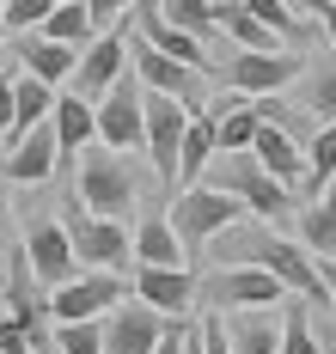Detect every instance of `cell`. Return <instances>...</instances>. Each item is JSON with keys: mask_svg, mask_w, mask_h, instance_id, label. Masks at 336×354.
Listing matches in <instances>:
<instances>
[{"mask_svg": "<svg viewBox=\"0 0 336 354\" xmlns=\"http://www.w3.org/2000/svg\"><path fill=\"white\" fill-rule=\"evenodd\" d=\"M202 177H208V189L232 196L239 208H245V214H257V220H294V214H299L294 189H281V183L263 171L251 153H214Z\"/></svg>", "mask_w": 336, "mask_h": 354, "instance_id": "cell-1", "label": "cell"}, {"mask_svg": "<svg viewBox=\"0 0 336 354\" xmlns=\"http://www.w3.org/2000/svg\"><path fill=\"white\" fill-rule=\"evenodd\" d=\"M62 232H68V245H74V263L98 269V275H116V269L129 263V226H122V220L86 214V208H80V196L62 202Z\"/></svg>", "mask_w": 336, "mask_h": 354, "instance_id": "cell-2", "label": "cell"}, {"mask_svg": "<svg viewBox=\"0 0 336 354\" xmlns=\"http://www.w3.org/2000/svg\"><path fill=\"white\" fill-rule=\"evenodd\" d=\"M239 202L232 196H221V189H208V183H196V189H184L178 202H171V232H178V245H184V257H196V250L214 245V232H226V226H239Z\"/></svg>", "mask_w": 336, "mask_h": 354, "instance_id": "cell-3", "label": "cell"}, {"mask_svg": "<svg viewBox=\"0 0 336 354\" xmlns=\"http://www.w3.org/2000/svg\"><path fill=\"white\" fill-rule=\"evenodd\" d=\"M299 68H306L299 49H269V55H257V49H232V55L221 62V86L239 92V98H275L281 86L299 80Z\"/></svg>", "mask_w": 336, "mask_h": 354, "instance_id": "cell-4", "label": "cell"}, {"mask_svg": "<svg viewBox=\"0 0 336 354\" xmlns=\"http://www.w3.org/2000/svg\"><path fill=\"white\" fill-rule=\"evenodd\" d=\"M80 208L98 214V220H129V208H135V171H129V159H116L111 147L86 153L80 159Z\"/></svg>", "mask_w": 336, "mask_h": 354, "instance_id": "cell-5", "label": "cell"}, {"mask_svg": "<svg viewBox=\"0 0 336 354\" xmlns=\"http://www.w3.org/2000/svg\"><path fill=\"white\" fill-rule=\"evenodd\" d=\"M288 299V287L263 269H214L208 287H196V306L208 312H275Z\"/></svg>", "mask_w": 336, "mask_h": 354, "instance_id": "cell-6", "label": "cell"}, {"mask_svg": "<svg viewBox=\"0 0 336 354\" xmlns=\"http://www.w3.org/2000/svg\"><path fill=\"white\" fill-rule=\"evenodd\" d=\"M92 141H104L111 153H141V80L122 68L111 80V92L92 104Z\"/></svg>", "mask_w": 336, "mask_h": 354, "instance_id": "cell-7", "label": "cell"}, {"mask_svg": "<svg viewBox=\"0 0 336 354\" xmlns=\"http://www.w3.org/2000/svg\"><path fill=\"white\" fill-rule=\"evenodd\" d=\"M129 62H135V80H141V92H159V98H171V104H184V110H196V104H208V73H196V68H184V62H171V55H159V49H147L141 37L129 31Z\"/></svg>", "mask_w": 336, "mask_h": 354, "instance_id": "cell-8", "label": "cell"}, {"mask_svg": "<svg viewBox=\"0 0 336 354\" xmlns=\"http://www.w3.org/2000/svg\"><path fill=\"white\" fill-rule=\"evenodd\" d=\"M116 299H122V275H98V269H86L74 281H62L49 299H43V312L49 324H86V318H104Z\"/></svg>", "mask_w": 336, "mask_h": 354, "instance_id": "cell-9", "label": "cell"}, {"mask_svg": "<svg viewBox=\"0 0 336 354\" xmlns=\"http://www.w3.org/2000/svg\"><path fill=\"white\" fill-rule=\"evenodd\" d=\"M129 68V25H116V31L104 37H92L86 49H80V62H74V98H86V104H98L104 92H111V80Z\"/></svg>", "mask_w": 336, "mask_h": 354, "instance_id": "cell-10", "label": "cell"}, {"mask_svg": "<svg viewBox=\"0 0 336 354\" xmlns=\"http://www.w3.org/2000/svg\"><path fill=\"white\" fill-rule=\"evenodd\" d=\"M25 269H31V281H43L49 293L80 275L74 245H68L62 220H31V226H25Z\"/></svg>", "mask_w": 336, "mask_h": 354, "instance_id": "cell-11", "label": "cell"}, {"mask_svg": "<svg viewBox=\"0 0 336 354\" xmlns=\"http://www.w3.org/2000/svg\"><path fill=\"white\" fill-rule=\"evenodd\" d=\"M129 12H135V37H141L147 49H159V55H171V62H184V68H196V73H214V55H208L196 37H184L178 25H165L159 0H129Z\"/></svg>", "mask_w": 336, "mask_h": 354, "instance_id": "cell-12", "label": "cell"}, {"mask_svg": "<svg viewBox=\"0 0 336 354\" xmlns=\"http://www.w3.org/2000/svg\"><path fill=\"white\" fill-rule=\"evenodd\" d=\"M159 330H165L159 312H147L141 299H116L104 312V348L98 354H147L159 342Z\"/></svg>", "mask_w": 336, "mask_h": 354, "instance_id": "cell-13", "label": "cell"}, {"mask_svg": "<svg viewBox=\"0 0 336 354\" xmlns=\"http://www.w3.org/2000/svg\"><path fill=\"white\" fill-rule=\"evenodd\" d=\"M135 299L159 318H184L196 306V275L189 269H135Z\"/></svg>", "mask_w": 336, "mask_h": 354, "instance_id": "cell-14", "label": "cell"}, {"mask_svg": "<svg viewBox=\"0 0 336 354\" xmlns=\"http://www.w3.org/2000/svg\"><path fill=\"white\" fill-rule=\"evenodd\" d=\"M55 135H49V122H37L31 135H19V141L0 153V165H6V177L12 183H25V189H37V183H49V171H55Z\"/></svg>", "mask_w": 336, "mask_h": 354, "instance_id": "cell-15", "label": "cell"}, {"mask_svg": "<svg viewBox=\"0 0 336 354\" xmlns=\"http://www.w3.org/2000/svg\"><path fill=\"white\" fill-rule=\"evenodd\" d=\"M245 153H251V159H257L263 171L281 183V189H299V177H306V147L288 141L275 122H257V135H251V147H245Z\"/></svg>", "mask_w": 336, "mask_h": 354, "instance_id": "cell-16", "label": "cell"}, {"mask_svg": "<svg viewBox=\"0 0 336 354\" xmlns=\"http://www.w3.org/2000/svg\"><path fill=\"white\" fill-rule=\"evenodd\" d=\"M288 104L312 122V129H324V122H336V62H306L294 80V98Z\"/></svg>", "mask_w": 336, "mask_h": 354, "instance_id": "cell-17", "label": "cell"}, {"mask_svg": "<svg viewBox=\"0 0 336 354\" xmlns=\"http://www.w3.org/2000/svg\"><path fill=\"white\" fill-rule=\"evenodd\" d=\"M129 257L141 263V269H189L184 245H178V232L165 226V214H147L135 232H129Z\"/></svg>", "mask_w": 336, "mask_h": 354, "instance_id": "cell-18", "label": "cell"}, {"mask_svg": "<svg viewBox=\"0 0 336 354\" xmlns=\"http://www.w3.org/2000/svg\"><path fill=\"white\" fill-rule=\"evenodd\" d=\"M80 49H68V43H49L43 31H25L19 37V73H31V80H43V86H62L68 73H74Z\"/></svg>", "mask_w": 336, "mask_h": 354, "instance_id": "cell-19", "label": "cell"}, {"mask_svg": "<svg viewBox=\"0 0 336 354\" xmlns=\"http://www.w3.org/2000/svg\"><path fill=\"white\" fill-rule=\"evenodd\" d=\"M49 104H55V86H43L31 73H12V129H6V147L19 135H31L37 122H49Z\"/></svg>", "mask_w": 336, "mask_h": 354, "instance_id": "cell-20", "label": "cell"}, {"mask_svg": "<svg viewBox=\"0 0 336 354\" xmlns=\"http://www.w3.org/2000/svg\"><path fill=\"white\" fill-rule=\"evenodd\" d=\"M49 135H55V153H80V147H92V104L86 98H55L49 104Z\"/></svg>", "mask_w": 336, "mask_h": 354, "instance_id": "cell-21", "label": "cell"}, {"mask_svg": "<svg viewBox=\"0 0 336 354\" xmlns=\"http://www.w3.org/2000/svg\"><path fill=\"white\" fill-rule=\"evenodd\" d=\"M275 336H281V312H232L226 324L232 354H275Z\"/></svg>", "mask_w": 336, "mask_h": 354, "instance_id": "cell-22", "label": "cell"}, {"mask_svg": "<svg viewBox=\"0 0 336 354\" xmlns=\"http://www.w3.org/2000/svg\"><path fill=\"white\" fill-rule=\"evenodd\" d=\"M214 153H221V147H214V122H208V116H189L184 141H178V183H202V171H208Z\"/></svg>", "mask_w": 336, "mask_h": 354, "instance_id": "cell-23", "label": "cell"}, {"mask_svg": "<svg viewBox=\"0 0 336 354\" xmlns=\"http://www.w3.org/2000/svg\"><path fill=\"white\" fill-rule=\"evenodd\" d=\"M208 122H214V147H221V153H245L251 135H257V110H251V98H232L226 110H208Z\"/></svg>", "mask_w": 336, "mask_h": 354, "instance_id": "cell-24", "label": "cell"}, {"mask_svg": "<svg viewBox=\"0 0 336 354\" xmlns=\"http://www.w3.org/2000/svg\"><path fill=\"white\" fill-rule=\"evenodd\" d=\"M299 250L336 257V189H330V196H318L312 208H299Z\"/></svg>", "mask_w": 336, "mask_h": 354, "instance_id": "cell-25", "label": "cell"}, {"mask_svg": "<svg viewBox=\"0 0 336 354\" xmlns=\"http://www.w3.org/2000/svg\"><path fill=\"white\" fill-rule=\"evenodd\" d=\"M37 31L49 37V43H68V49H86L98 25H92V12H86L80 0H68V6H49V19H43Z\"/></svg>", "mask_w": 336, "mask_h": 354, "instance_id": "cell-26", "label": "cell"}, {"mask_svg": "<svg viewBox=\"0 0 336 354\" xmlns=\"http://www.w3.org/2000/svg\"><path fill=\"white\" fill-rule=\"evenodd\" d=\"M221 25H226V37H232L239 49H257V55H269V49H288V43L269 31V25H257V19H251L239 0H226V6H221Z\"/></svg>", "mask_w": 336, "mask_h": 354, "instance_id": "cell-27", "label": "cell"}, {"mask_svg": "<svg viewBox=\"0 0 336 354\" xmlns=\"http://www.w3.org/2000/svg\"><path fill=\"white\" fill-rule=\"evenodd\" d=\"M159 12H165V25H178L184 37H202L208 31H221V6L214 0H159Z\"/></svg>", "mask_w": 336, "mask_h": 354, "instance_id": "cell-28", "label": "cell"}, {"mask_svg": "<svg viewBox=\"0 0 336 354\" xmlns=\"http://www.w3.org/2000/svg\"><path fill=\"white\" fill-rule=\"evenodd\" d=\"M281 336H275V354H324L318 336H312V318H306V299H281Z\"/></svg>", "mask_w": 336, "mask_h": 354, "instance_id": "cell-29", "label": "cell"}, {"mask_svg": "<svg viewBox=\"0 0 336 354\" xmlns=\"http://www.w3.org/2000/svg\"><path fill=\"white\" fill-rule=\"evenodd\" d=\"M330 177H336V122H324V129L312 135V147H306V177H299V189L318 196Z\"/></svg>", "mask_w": 336, "mask_h": 354, "instance_id": "cell-30", "label": "cell"}, {"mask_svg": "<svg viewBox=\"0 0 336 354\" xmlns=\"http://www.w3.org/2000/svg\"><path fill=\"white\" fill-rule=\"evenodd\" d=\"M55 354H98L104 348V318H86V324H55L49 330Z\"/></svg>", "mask_w": 336, "mask_h": 354, "instance_id": "cell-31", "label": "cell"}, {"mask_svg": "<svg viewBox=\"0 0 336 354\" xmlns=\"http://www.w3.org/2000/svg\"><path fill=\"white\" fill-rule=\"evenodd\" d=\"M239 6H245L257 25H269V31L281 37V43H299V19L288 12V0H239Z\"/></svg>", "mask_w": 336, "mask_h": 354, "instance_id": "cell-32", "label": "cell"}, {"mask_svg": "<svg viewBox=\"0 0 336 354\" xmlns=\"http://www.w3.org/2000/svg\"><path fill=\"white\" fill-rule=\"evenodd\" d=\"M43 19H49V0H6V6H0V25H6V37L19 31H37Z\"/></svg>", "mask_w": 336, "mask_h": 354, "instance_id": "cell-33", "label": "cell"}, {"mask_svg": "<svg viewBox=\"0 0 336 354\" xmlns=\"http://www.w3.org/2000/svg\"><path fill=\"white\" fill-rule=\"evenodd\" d=\"M196 348H202V354H232V348H226V324H221V312H208V318L196 324Z\"/></svg>", "mask_w": 336, "mask_h": 354, "instance_id": "cell-34", "label": "cell"}, {"mask_svg": "<svg viewBox=\"0 0 336 354\" xmlns=\"http://www.w3.org/2000/svg\"><path fill=\"white\" fill-rule=\"evenodd\" d=\"M0 354H31V330L6 312H0Z\"/></svg>", "mask_w": 336, "mask_h": 354, "instance_id": "cell-35", "label": "cell"}, {"mask_svg": "<svg viewBox=\"0 0 336 354\" xmlns=\"http://www.w3.org/2000/svg\"><path fill=\"white\" fill-rule=\"evenodd\" d=\"M86 12H92V25L98 19H129V0H80Z\"/></svg>", "mask_w": 336, "mask_h": 354, "instance_id": "cell-36", "label": "cell"}, {"mask_svg": "<svg viewBox=\"0 0 336 354\" xmlns=\"http://www.w3.org/2000/svg\"><path fill=\"white\" fill-rule=\"evenodd\" d=\"M318 263V281H324V299L336 306V257H312Z\"/></svg>", "mask_w": 336, "mask_h": 354, "instance_id": "cell-37", "label": "cell"}, {"mask_svg": "<svg viewBox=\"0 0 336 354\" xmlns=\"http://www.w3.org/2000/svg\"><path fill=\"white\" fill-rule=\"evenodd\" d=\"M6 129H12V80H0V147H6Z\"/></svg>", "mask_w": 336, "mask_h": 354, "instance_id": "cell-38", "label": "cell"}, {"mask_svg": "<svg viewBox=\"0 0 336 354\" xmlns=\"http://www.w3.org/2000/svg\"><path fill=\"white\" fill-rule=\"evenodd\" d=\"M318 19H324V31H330V43H336V0H318Z\"/></svg>", "mask_w": 336, "mask_h": 354, "instance_id": "cell-39", "label": "cell"}, {"mask_svg": "<svg viewBox=\"0 0 336 354\" xmlns=\"http://www.w3.org/2000/svg\"><path fill=\"white\" fill-rule=\"evenodd\" d=\"M6 239H12V202L0 196V245H6Z\"/></svg>", "mask_w": 336, "mask_h": 354, "instance_id": "cell-40", "label": "cell"}, {"mask_svg": "<svg viewBox=\"0 0 336 354\" xmlns=\"http://www.w3.org/2000/svg\"><path fill=\"white\" fill-rule=\"evenodd\" d=\"M318 348H324V354H336V324L324 330V342H318Z\"/></svg>", "mask_w": 336, "mask_h": 354, "instance_id": "cell-41", "label": "cell"}, {"mask_svg": "<svg viewBox=\"0 0 336 354\" xmlns=\"http://www.w3.org/2000/svg\"><path fill=\"white\" fill-rule=\"evenodd\" d=\"M184 354H202V348H196V330H189V342H184Z\"/></svg>", "mask_w": 336, "mask_h": 354, "instance_id": "cell-42", "label": "cell"}, {"mask_svg": "<svg viewBox=\"0 0 336 354\" xmlns=\"http://www.w3.org/2000/svg\"><path fill=\"white\" fill-rule=\"evenodd\" d=\"M49 6H68V0H49Z\"/></svg>", "mask_w": 336, "mask_h": 354, "instance_id": "cell-43", "label": "cell"}, {"mask_svg": "<svg viewBox=\"0 0 336 354\" xmlns=\"http://www.w3.org/2000/svg\"><path fill=\"white\" fill-rule=\"evenodd\" d=\"M0 43H6V25H0Z\"/></svg>", "mask_w": 336, "mask_h": 354, "instance_id": "cell-44", "label": "cell"}, {"mask_svg": "<svg viewBox=\"0 0 336 354\" xmlns=\"http://www.w3.org/2000/svg\"><path fill=\"white\" fill-rule=\"evenodd\" d=\"M0 6H6V0H0Z\"/></svg>", "mask_w": 336, "mask_h": 354, "instance_id": "cell-45", "label": "cell"}, {"mask_svg": "<svg viewBox=\"0 0 336 354\" xmlns=\"http://www.w3.org/2000/svg\"><path fill=\"white\" fill-rule=\"evenodd\" d=\"M0 312H6V306H0Z\"/></svg>", "mask_w": 336, "mask_h": 354, "instance_id": "cell-46", "label": "cell"}]
</instances>
